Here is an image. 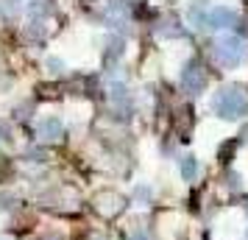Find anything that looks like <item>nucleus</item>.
I'll list each match as a JSON object with an SVG mask.
<instances>
[{"label": "nucleus", "instance_id": "nucleus-1", "mask_svg": "<svg viewBox=\"0 0 248 240\" xmlns=\"http://www.w3.org/2000/svg\"><path fill=\"white\" fill-rule=\"evenodd\" d=\"M212 109H215V114L223 117V120H237L240 114H246L248 98H246V92L240 90V87H223V90L215 92Z\"/></svg>", "mask_w": 248, "mask_h": 240}, {"label": "nucleus", "instance_id": "nucleus-2", "mask_svg": "<svg viewBox=\"0 0 248 240\" xmlns=\"http://www.w3.org/2000/svg\"><path fill=\"white\" fill-rule=\"evenodd\" d=\"M246 53H248L246 39L237 36V34H223L215 42V56H217V62L226 64V67H237V64L246 59Z\"/></svg>", "mask_w": 248, "mask_h": 240}, {"label": "nucleus", "instance_id": "nucleus-3", "mask_svg": "<svg viewBox=\"0 0 248 240\" xmlns=\"http://www.w3.org/2000/svg\"><path fill=\"white\" fill-rule=\"evenodd\" d=\"M179 84L187 95H201L206 90V73H203V67L198 62H187L179 76Z\"/></svg>", "mask_w": 248, "mask_h": 240}, {"label": "nucleus", "instance_id": "nucleus-4", "mask_svg": "<svg viewBox=\"0 0 248 240\" xmlns=\"http://www.w3.org/2000/svg\"><path fill=\"white\" fill-rule=\"evenodd\" d=\"M234 23H237V12L232 6H215L212 12H209L206 28H212V31H226V28H232Z\"/></svg>", "mask_w": 248, "mask_h": 240}, {"label": "nucleus", "instance_id": "nucleus-5", "mask_svg": "<svg viewBox=\"0 0 248 240\" xmlns=\"http://www.w3.org/2000/svg\"><path fill=\"white\" fill-rule=\"evenodd\" d=\"M62 131H64V126H62V120L59 117H42L39 120V126H36V134H39V140H45V143H56L59 137H62Z\"/></svg>", "mask_w": 248, "mask_h": 240}, {"label": "nucleus", "instance_id": "nucleus-6", "mask_svg": "<svg viewBox=\"0 0 248 240\" xmlns=\"http://www.w3.org/2000/svg\"><path fill=\"white\" fill-rule=\"evenodd\" d=\"M187 20H190L192 28H206V20H209V12H206V0H192L190 12H187Z\"/></svg>", "mask_w": 248, "mask_h": 240}, {"label": "nucleus", "instance_id": "nucleus-7", "mask_svg": "<svg viewBox=\"0 0 248 240\" xmlns=\"http://www.w3.org/2000/svg\"><path fill=\"white\" fill-rule=\"evenodd\" d=\"M109 101H112L114 106L128 109V106H131V95H128V90H125L123 84H117V81H114L112 87H109Z\"/></svg>", "mask_w": 248, "mask_h": 240}, {"label": "nucleus", "instance_id": "nucleus-8", "mask_svg": "<svg viewBox=\"0 0 248 240\" xmlns=\"http://www.w3.org/2000/svg\"><path fill=\"white\" fill-rule=\"evenodd\" d=\"M198 171H201V165H198L195 157H184V160H181V176H184L187 182H192V179L198 176Z\"/></svg>", "mask_w": 248, "mask_h": 240}, {"label": "nucleus", "instance_id": "nucleus-9", "mask_svg": "<svg viewBox=\"0 0 248 240\" xmlns=\"http://www.w3.org/2000/svg\"><path fill=\"white\" fill-rule=\"evenodd\" d=\"M159 36H179L181 34V23L179 20H173V17H168V20H162V25L156 28Z\"/></svg>", "mask_w": 248, "mask_h": 240}, {"label": "nucleus", "instance_id": "nucleus-10", "mask_svg": "<svg viewBox=\"0 0 248 240\" xmlns=\"http://www.w3.org/2000/svg\"><path fill=\"white\" fill-rule=\"evenodd\" d=\"M47 67H50V73H62V67H64V64H62L59 59H47Z\"/></svg>", "mask_w": 248, "mask_h": 240}, {"label": "nucleus", "instance_id": "nucleus-11", "mask_svg": "<svg viewBox=\"0 0 248 240\" xmlns=\"http://www.w3.org/2000/svg\"><path fill=\"white\" fill-rule=\"evenodd\" d=\"M3 9L6 12H20V3L17 0H3Z\"/></svg>", "mask_w": 248, "mask_h": 240}, {"label": "nucleus", "instance_id": "nucleus-12", "mask_svg": "<svg viewBox=\"0 0 248 240\" xmlns=\"http://www.w3.org/2000/svg\"><path fill=\"white\" fill-rule=\"evenodd\" d=\"M0 140H3V143H9V140H12V131L3 126V123H0Z\"/></svg>", "mask_w": 248, "mask_h": 240}, {"label": "nucleus", "instance_id": "nucleus-13", "mask_svg": "<svg viewBox=\"0 0 248 240\" xmlns=\"http://www.w3.org/2000/svg\"><path fill=\"white\" fill-rule=\"evenodd\" d=\"M128 240H148V238H145V235H142V232H134V235H131V238H128Z\"/></svg>", "mask_w": 248, "mask_h": 240}]
</instances>
